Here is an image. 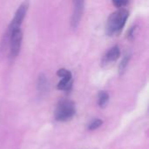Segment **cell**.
Returning a JSON list of instances; mask_svg holds the SVG:
<instances>
[{
  "mask_svg": "<svg viewBox=\"0 0 149 149\" xmlns=\"http://www.w3.org/2000/svg\"><path fill=\"white\" fill-rule=\"evenodd\" d=\"M38 90L39 93H45L48 91V87H49V85H48V81H47V79L45 75L41 74L38 76Z\"/></svg>",
  "mask_w": 149,
  "mask_h": 149,
  "instance_id": "8",
  "label": "cell"
},
{
  "mask_svg": "<svg viewBox=\"0 0 149 149\" xmlns=\"http://www.w3.org/2000/svg\"><path fill=\"white\" fill-rule=\"evenodd\" d=\"M57 75L61 78V80L58 83L57 88L58 90H70L72 87V73L66 69H59L57 72Z\"/></svg>",
  "mask_w": 149,
  "mask_h": 149,
  "instance_id": "5",
  "label": "cell"
},
{
  "mask_svg": "<svg viewBox=\"0 0 149 149\" xmlns=\"http://www.w3.org/2000/svg\"><path fill=\"white\" fill-rule=\"evenodd\" d=\"M83 10H84V2L76 1L74 3V10H73L72 19H71V24L72 28L75 29L79 25L81 17L83 15Z\"/></svg>",
  "mask_w": 149,
  "mask_h": 149,
  "instance_id": "6",
  "label": "cell"
},
{
  "mask_svg": "<svg viewBox=\"0 0 149 149\" xmlns=\"http://www.w3.org/2000/svg\"><path fill=\"white\" fill-rule=\"evenodd\" d=\"M27 10H28V3H26V2L23 3L18 7V9L17 10V11L12 18V21L10 24V31L20 29L21 24L24 21V18L26 15Z\"/></svg>",
  "mask_w": 149,
  "mask_h": 149,
  "instance_id": "4",
  "label": "cell"
},
{
  "mask_svg": "<svg viewBox=\"0 0 149 149\" xmlns=\"http://www.w3.org/2000/svg\"><path fill=\"white\" fill-rule=\"evenodd\" d=\"M22 31L21 29L10 31V52L11 57H17L20 52L22 44Z\"/></svg>",
  "mask_w": 149,
  "mask_h": 149,
  "instance_id": "3",
  "label": "cell"
},
{
  "mask_svg": "<svg viewBox=\"0 0 149 149\" xmlns=\"http://www.w3.org/2000/svg\"><path fill=\"white\" fill-rule=\"evenodd\" d=\"M76 113V107L73 101L70 100H63L58 102L56 107L54 115L58 121H68L73 118Z\"/></svg>",
  "mask_w": 149,
  "mask_h": 149,
  "instance_id": "2",
  "label": "cell"
},
{
  "mask_svg": "<svg viewBox=\"0 0 149 149\" xmlns=\"http://www.w3.org/2000/svg\"><path fill=\"white\" fill-rule=\"evenodd\" d=\"M129 59H130V55H127V54L125 55V57L122 58V60H121V62H120V64L119 65L120 72H122L126 69V67H127V64L129 62Z\"/></svg>",
  "mask_w": 149,
  "mask_h": 149,
  "instance_id": "10",
  "label": "cell"
},
{
  "mask_svg": "<svg viewBox=\"0 0 149 149\" xmlns=\"http://www.w3.org/2000/svg\"><path fill=\"white\" fill-rule=\"evenodd\" d=\"M129 17V11L127 9L120 8L119 10L113 12L107 22L106 31L110 36L116 35L121 31L126 24V22Z\"/></svg>",
  "mask_w": 149,
  "mask_h": 149,
  "instance_id": "1",
  "label": "cell"
},
{
  "mask_svg": "<svg viewBox=\"0 0 149 149\" xmlns=\"http://www.w3.org/2000/svg\"><path fill=\"white\" fill-rule=\"evenodd\" d=\"M109 100V94L105 92V91H101L98 94V104L100 107H105Z\"/></svg>",
  "mask_w": 149,
  "mask_h": 149,
  "instance_id": "9",
  "label": "cell"
},
{
  "mask_svg": "<svg viewBox=\"0 0 149 149\" xmlns=\"http://www.w3.org/2000/svg\"><path fill=\"white\" fill-rule=\"evenodd\" d=\"M113 3L117 6L118 8H121V7H124L125 5H127L128 3L127 1H124V0H117V1H113Z\"/></svg>",
  "mask_w": 149,
  "mask_h": 149,
  "instance_id": "12",
  "label": "cell"
},
{
  "mask_svg": "<svg viewBox=\"0 0 149 149\" xmlns=\"http://www.w3.org/2000/svg\"><path fill=\"white\" fill-rule=\"evenodd\" d=\"M120 50L118 45H114L107 52V53L104 56V61L106 63L113 62L117 60L120 58Z\"/></svg>",
  "mask_w": 149,
  "mask_h": 149,
  "instance_id": "7",
  "label": "cell"
},
{
  "mask_svg": "<svg viewBox=\"0 0 149 149\" xmlns=\"http://www.w3.org/2000/svg\"><path fill=\"white\" fill-rule=\"evenodd\" d=\"M102 120H100V119H95V120H93L90 124H89V126H88V128H89V130H95V129H97L98 127H100L101 125H102Z\"/></svg>",
  "mask_w": 149,
  "mask_h": 149,
  "instance_id": "11",
  "label": "cell"
}]
</instances>
